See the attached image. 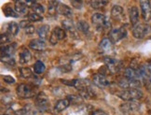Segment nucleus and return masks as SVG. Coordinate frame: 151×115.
<instances>
[{
  "mask_svg": "<svg viewBox=\"0 0 151 115\" xmlns=\"http://www.w3.org/2000/svg\"><path fill=\"white\" fill-rule=\"evenodd\" d=\"M32 9H33V11L35 13H37V14H38L40 16H42V14L45 12V9L43 7V5L38 4V3H37L36 5H35Z\"/></svg>",
  "mask_w": 151,
  "mask_h": 115,
  "instance_id": "nucleus-37",
  "label": "nucleus"
},
{
  "mask_svg": "<svg viewBox=\"0 0 151 115\" xmlns=\"http://www.w3.org/2000/svg\"><path fill=\"white\" fill-rule=\"evenodd\" d=\"M70 106V101H69L67 98H63L58 100L55 103V106H54V111L57 112H61L63 111L66 110V108Z\"/></svg>",
  "mask_w": 151,
  "mask_h": 115,
  "instance_id": "nucleus-22",
  "label": "nucleus"
},
{
  "mask_svg": "<svg viewBox=\"0 0 151 115\" xmlns=\"http://www.w3.org/2000/svg\"><path fill=\"white\" fill-rule=\"evenodd\" d=\"M150 39H151V38H150Z\"/></svg>",
  "mask_w": 151,
  "mask_h": 115,
  "instance_id": "nucleus-48",
  "label": "nucleus"
},
{
  "mask_svg": "<svg viewBox=\"0 0 151 115\" xmlns=\"http://www.w3.org/2000/svg\"><path fill=\"white\" fill-rule=\"evenodd\" d=\"M117 95L120 99L129 102V101H137L139 99H141L144 95V93L141 89H128V90H122L119 92Z\"/></svg>",
  "mask_w": 151,
  "mask_h": 115,
  "instance_id": "nucleus-2",
  "label": "nucleus"
},
{
  "mask_svg": "<svg viewBox=\"0 0 151 115\" xmlns=\"http://www.w3.org/2000/svg\"><path fill=\"white\" fill-rule=\"evenodd\" d=\"M71 5L75 9H82V7H83V2L82 1H75V0H74V1H71Z\"/></svg>",
  "mask_w": 151,
  "mask_h": 115,
  "instance_id": "nucleus-42",
  "label": "nucleus"
},
{
  "mask_svg": "<svg viewBox=\"0 0 151 115\" xmlns=\"http://www.w3.org/2000/svg\"><path fill=\"white\" fill-rule=\"evenodd\" d=\"M119 108L123 112H132L140 108V103H138L137 101H129L121 104Z\"/></svg>",
  "mask_w": 151,
  "mask_h": 115,
  "instance_id": "nucleus-14",
  "label": "nucleus"
},
{
  "mask_svg": "<svg viewBox=\"0 0 151 115\" xmlns=\"http://www.w3.org/2000/svg\"><path fill=\"white\" fill-rule=\"evenodd\" d=\"M29 48L37 51H43L47 48V44H46L45 40L41 38H35L29 42Z\"/></svg>",
  "mask_w": 151,
  "mask_h": 115,
  "instance_id": "nucleus-13",
  "label": "nucleus"
},
{
  "mask_svg": "<svg viewBox=\"0 0 151 115\" xmlns=\"http://www.w3.org/2000/svg\"><path fill=\"white\" fill-rule=\"evenodd\" d=\"M104 65H106V67H107V69L112 74L119 72L120 70L121 67H122L121 61L117 58H114V57H104Z\"/></svg>",
  "mask_w": 151,
  "mask_h": 115,
  "instance_id": "nucleus-6",
  "label": "nucleus"
},
{
  "mask_svg": "<svg viewBox=\"0 0 151 115\" xmlns=\"http://www.w3.org/2000/svg\"><path fill=\"white\" fill-rule=\"evenodd\" d=\"M0 42H1V45L4 46V44L6 45L7 43L9 42V34L8 33H2L1 36H0Z\"/></svg>",
  "mask_w": 151,
  "mask_h": 115,
  "instance_id": "nucleus-38",
  "label": "nucleus"
},
{
  "mask_svg": "<svg viewBox=\"0 0 151 115\" xmlns=\"http://www.w3.org/2000/svg\"><path fill=\"white\" fill-rule=\"evenodd\" d=\"M129 16H130V22L132 25L135 26L139 24V18H140V14H139V9L135 6H132L129 9Z\"/></svg>",
  "mask_w": 151,
  "mask_h": 115,
  "instance_id": "nucleus-17",
  "label": "nucleus"
},
{
  "mask_svg": "<svg viewBox=\"0 0 151 115\" xmlns=\"http://www.w3.org/2000/svg\"><path fill=\"white\" fill-rule=\"evenodd\" d=\"M50 27L48 25H43L40 27H38L37 30V33L39 38H41L43 40H45L46 38H47L48 36H49V34H50Z\"/></svg>",
  "mask_w": 151,
  "mask_h": 115,
  "instance_id": "nucleus-23",
  "label": "nucleus"
},
{
  "mask_svg": "<svg viewBox=\"0 0 151 115\" xmlns=\"http://www.w3.org/2000/svg\"><path fill=\"white\" fill-rule=\"evenodd\" d=\"M46 70V66L42 61H37L34 65V72L37 75H41Z\"/></svg>",
  "mask_w": 151,
  "mask_h": 115,
  "instance_id": "nucleus-27",
  "label": "nucleus"
},
{
  "mask_svg": "<svg viewBox=\"0 0 151 115\" xmlns=\"http://www.w3.org/2000/svg\"><path fill=\"white\" fill-rule=\"evenodd\" d=\"M66 98L70 101V103H75V104L81 103L83 100V97L81 95H68Z\"/></svg>",
  "mask_w": 151,
  "mask_h": 115,
  "instance_id": "nucleus-36",
  "label": "nucleus"
},
{
  "mask_svg": "<svg viewBox=\"0 0 151 115\" xmlns=\"http://www.w3.org/2000/svg\"><path fill=\"white\" fill-rule=\"evenodd\" d=\"M57 13L65 16L68 19V18H70V17L73 16V10L70 7H69V6L59 2L58 3V6H57Z\"/></svg>",
  "mask_w": 151,
  "mask_h": 115,
  "instance_id": "nucleus-16",
  "label": "nucleus"
},
{
  "mask_svg": "<svg viewBox=\"0 0 151 115\" xmlns=\"http://www.w3.org/2000/svg\"><path fill=\"white\" fill-rule=\"evenodd\" d=\"M61 82L65 85L73 86V87H75V84H76V82H77V80H61Z\"/></svg>",
  "mask_w": 151,
  "mask_h": 115,
  "instance_id": "nucleus-41",
  "label": "nucleus"
},
{
  "mask_svg": "<svg viewBox=\"0 0 151 115\" xmlns=\"http://www.w3.org/2000/svg\"><path fill=\"white\" fill-rule=\"evenodd\" d=\"M21 76L24 79H30L33 76V71L30 67H21L20 68Z\"/></svg>",
  "mask_w": 151,
  "mask_h": 115,
  "instance_id": "nucleus-32",
  "label": "nucleus"
},
{
  "mask_svg": "<svg viewBox=\"0 0 151 115\" xmlns=\"http://www.w3.org/2000/svg\"><path fill=\"white\" fill-rule=\"evenodd\" d=\"M16 48V44H9L1 47V59L7 58V57H13L14 51Z\"/></svg>",
  "mask_w": 151,
  "mask_h": 115,
  "instance_id": "nucleus-18",
  "label": "nucleus"
},
{
  "mask_svg": "<svg viewBox=\"0 0 151 115\" xmlns=\"http://www.w3.org/2000/svg\"><path fill=\"white\" fill-rule=\"evenodd\" d=\"M19 25H20V28H24V29H25L28 25H30V22L27 20H22V21H21Z\"/></svg>",
  "mask_w": 151,
  "mask_h": 115,
  "instance_id": "nucleus-44",
  "label": "nucleus"
},
{
  "mask_svg": "<svg viewBox=\"0 0 151 115\" xmlns=\"http://www.w3.org/2000/svg\"><path fill=\"white\" fill-rule=\"evenodd\" d=\"M58 1H50L49 6H48V12L49 15L54 16L57 13V6H58Z\"/></svg>",
  "mask_w": 151,
  "mask_h": 115,
  "instance_id": "nucleus-31",
  "label": "nucleus"
},
{
  "mask_svg": "<svg viewBox=\"0 0 151 115\" xmlns=\"http://www.w3.org/2000/svg\"><path fill=\"white\" fill-rule=\"evenodd\" d=\"M19 28H20V25L18 24H16L15 22H9L7 27V33L10 36L15 37L17 34L19 33Z\"/></svg>",
  "mask_w": 151,
  "mask_h": 115,
  "instance_id": "nucleus-25",
  "label": "nucleus"
},
{
  "mask_svg": "<svg viewBox=\"0 0 151 115\" xmlns=\"http://www.w3.org/2000/svg\"><path fill=\"white\" fill-rule=\"evenodd\" d=\"M51 33L54 34V36L57 38V39L59 40V41H60V40H63V38H65V37H66V32H65V30L63 29V27H60V26L54 27Z\"/></svg>",
  "mask_w": 151,
  "mask_h": 115,
  "instance_id": "nucleus-26",
  "label": "nucleus"
},
{
  "mask_svg": "<svg viewBox=\"0 0 151 115\" xmlns=\"http://www.w3.org/2000/svg\"><path fill=\"white\" fill-rule=\"evenodd\" d=\"M24 32H25L26 35H33V34L36 32V27H35L33 25H30L25 28Z\"/></svg>",
  "mask_w": 151,
  "mask_h": 115,
  "instance_id": "nucleus-39",
  "label": "nucleus"
},
{
  "mask_svg": "<svg viewBox=\"0 0 151 115\" xmlns=\"http://www.w3.org/2000/svg\"><path fill=\"white\" fill-rule=\"evenodd\" d=\"M92 25H95L98 29H110L111 22L107 17L103 13H94L91 17Z\"/></svg>",
  "mask_w": 151,
  "mask_h": 115,
  "instance_id": "nucleus-3",
  "label": "nucleus"
},
{
  "mask_svg": "<svg viewBox=\"0 0 151 115\" xmlns=\"http://www.w3.org/2000/svg\"><path fill=\"white\" fill-rule=\"evenodd\" d=\"M127 30L126 28L121 26V27H118V28H113L111 29L109 33V38L113 43H117L119 40L123 39L127 37Z\"/></svg>",
  "mask_w": 151,
  "mask_h": 115,
  "instance_id": "nucleus-7",
  "label": "nucleus"
},
{
  "mask_svg": "<svg viewBox=\"0 0 151 115\" xmlns=\"http://www.w3.org/2000/svg\"><path fill=\"white\" fill-rule=\"evenodd\" d=\"M107 1H101V0H94V1H91L90 4L91 6V8L93 9H101L104 6L107 5Z\"/></svg>",
  "mask_w": 151,
  "mask_h": 115,
  "instance_id": "nucleus-35",
  "label": "nucleus"
},
{
  "mask_svg": "<svg viewBox=\"0 0 151 115\" xmlns=\"http://www.w3.org/2000/svg\"><path fill=\"white\" fill-rule=\"evenodd\" d=\"M124 77L126 79H130V80H141V75L139 73L138 69L132 67H127L125 71H124Z\"/></svg>",
  "mask_w": 151,
  "mask_h": 115,
  "instance_id": "nucleus-19",
  "label": "nucleus"
},
{
  "mask_svg": "<svg viewBox=\"0 0 151 115\" xmlns=\"http://www.w3.org/2000/svg\"><path fill=\"white\" fill-rule=\"evenodd\" d=\"M75 88L79 92L80 95L83 98L91 99L95 96V93L93 89H92L91 83L86 80H77L75 84Z\"/></svg>",
  "mask_w": 151,
  "mask_h": 115,
  "instance_id": "nucleus-1",
  "label": "nucleus"
},
{
  "mask_svg": "<svg viewBox=\"0 0 151 115\" xmlns=\"http://www.w3.org/2000/svg\"><path fill=\"white\" fill-rule=\"evenodd\" d=\"M139 73H140L142 80H147L151 83V63L150 64H147L141 66L138 68Z\"/></svg>",
  "mask_w": 151,
  "mask_h": 115,
  "instance_id": "nucleus-15",
  "label": "nucleus"
},
{
  "mask_svg": "<svg viewBox=\"0 0 151 115\" xmlns=\"http://www.w3.org/2000/svg\"><path fill=\"white\" fill-rule=\"evenodd\" d=\"M77 28H78V31L85 34V35H87V34L90 33V25L84 20H80V21L78 22Z\"/></svg>",
  "mask_w": 151,
  "mask_h": 115,
  "instance_id": "nucleus-24",
  "label": "nucleus"
},
{
  "mask_svg": "<svg viewBox=\"0 0 151 115\" xmlns=\"http://www.w3.org/2000/svg\"><path fill=\"white\" fill-rule=\"evenodd\" d=\"M3 80L6 83H9V84H13L15 83V79L11 76H3Z\"/></svg>",
  "mask_w": 151,
  "mask_h": 115,
  "instance_id": "nucleus-40",
  "label": "nucleus"
},
{
  "mask_svg": "<svg viewBox=\"0 0 151 115\" xmlns=\"http://www.w3.org/2000/svg\"><path fill=\"white\" fill-rule=\"evenodd\" d=\"M91 115H108V114L106 112H104V111H102V110H97V111H92Z\"/></svg>",
  "mask_w": 151,
  "mask_h": 115,
  "instance_id": "nucleus-46",
  "label": "nucleus"
},
{
  "mask_svg": "<svg viewBox=\"0 0 151 115\" xmlns=\"http://www.w3.org/2000/svg\"><path fill=\"white\" fill-rule=\"evenodd\" d=\"M3 12L5 16H7V17H12V18H18L19 17V14L17 13L15 9H13L9 5L5 6L3 8Z\"/></svg>",
  "mask_w": 151,
  "mask_h": 115,
  "instance_id": "nucleus-30",
  "label": "nucleus"
},
{
  "mask_svg": "<svg viewBox=\"0 0 151 115\" xmlns=\"http://www.w3.org/2000/svg\"><path fill=\"white\" fill-rule=\"evenodd\" d=\"M92 82H93L97 87L99 88H106L107 86L110 85V82L108 80V79L106 77L102 75V74H96V75L93 76V78H92Z\"/></svg>",
  "mask_w": 151,
  "mask_h": 115,
  "instance_id": "nucleus-12",
  "label": "nucleus"
},
{
  "mask_svg": "<svg viewBox=\"0 0 151 115\" xmlns=\"http://www.w3.org/2000/svg\"><path fill=\"white\" fill-rule=\"evenodd\" d=\"M2 115H4V114H2ZM5 115H8V114H5Z\"/></svg>",
  "mask_w": 151,
  "mask_h": 115,
  "instance_id": "nucleus-47",
  "label": "nucleus"
},
{
  "mask_svg": "<svg viewBox=\"0 0 151 115\" xmlns=\"http://www.w3.org/2000/svg\"><path fill=\"white\" fill-rule=\"evenodd\" d=\"M62 26L65 30H67L69 32H74L75 33V25H74V22L71 19H65L62 21Z\"/></svg>",
  "mask_w": 151,
  "mask_h": 115,
  "instance_id": "nucleus-28",
  "label": "nucleus"
},
{
  "mask_svg": "<svg viewBox=\"0 0 151 115\" xmlns=\"http://www.w3.org/2000/svg\"><path fill=\"white\" fill-rule=\"evenodd\" d=\"M151 31V26L147 24H138L132 28V36L137 39L146 38Z\"/></svg>",
  "mask_w": 151,
  "mask_h": 115,
  "instance_id": "nucleus-4",
  "label": "nucleus"
},
{
  "mask_svg": "<svg viewBox=\"0 0 151 115\" xmlns=\"http://www.w3.org/2000/svg\"><path fill=\"white\" fill-rule=\"evenodd\" d=\"M99 48L102 53L110 54L114 50V43L110 40V38H104L101 40V42L99 44Z\"/></svg>",
  "mask_w": 151,
  "mask_h": 115,
  "instance_id": "nucleus-11",
  "label": "nucleus"
},
{
  "mask_svg": "<svg viewBox=\"0 0 151 115\" xmlns=\"http://www.w3.org/2000/svg\"><path fill=\"white\" fill-rule=\"evenodd\" d=\"M14 9L18 14H24L26 13V10H27V7L24 5V1H15Z\"/></svg>",
  "mask_w": 151,
  "mask_h": 115,
  "instance_id": "nucleus-29",
  "label": "nucleus"
},
{
  "mask_svg": "<svg viewBox=\"0 0 151 115\" xmlns=\"http://www.w3.org/2000/svg\"><path fill=\"white\" fill-rule=\"evenodd\" d=\"M111 16L115 20H121L124 16V9L119 5H114L111 9Z\"/></svg>",
  "mask_w": 151,
  "mask_h": 115,
  "instance_id": "nucleus-21",
  "label": "nucleus"
},
{
  "mask_svg": "<svg viewBox=\"0 0 151 115\" xmlns=\"http://www.w3.org/2000/svg\"><path fill=\"white\" fill-rule=\"evenodd\" d=\"M49 98L47 95L43 92H40L36 96V105L39 111H46L49 108Z\"/></svg>",
  "mask_w": 151,
  "mask_h": 115,
  "instance_id": "nucleus-9",
  "label": "nucleus"
},
{
  "mask_svg": "<svg viewBox=\"0 0 151 115\" xmlns=\"http://www.w3.org/2000/svg\"><path fill=\"white\" fill-rule=\"evenodd\" d=\"M141 14L145 22H149L151 20V4L149 1H140Z\"/></svg>",
  "mask_w": 151,
  "mask_h": 115,
  "instance_id": "nucleus-10",
  "label": "nucleus"
},
{
  "mask_svg": "<svg viewBox=\"0 0 151 115\" xmlns=\"http://www.w3.org/2000/svg\"><path fill=\"white\" fill-rule=\"evenodd\" d=\"M16 93L17 95L21 97V98H31L36 95L35 89H33V87H31L30 85H27L25 83H21L17 86Z\"/></svg>",
  "mask_w": 151,
  "mask_h": 115,
  "instance_id": "nucleus-5",
  "label": "nucleus"
},
{
  "mask_svg": "<svg viewBox=\"0 0 151 115\" xmlns=\"http://www.w3.org/2000/svg\"><path fill=\"white\" fill-rule=\"evenodd\" d=\"M37 114V111L33 106L29 105V106H25L24 108L22 110V115H36Z\"/></svg>",
  "mask_w": 151,
  "mask_h": 115,
  "instance_id": "nucleus-33",
  "label": "nucleus"
},
{
  "mask_svg": "<svg viewBox=\"0 0 151 115\" xmlns=\"http://www.w3.org/2000/svg\"><path fill=\"white\" fill-rule=\"evenodd\" d=\"M27 18H28V21L29 22H37L43 21V17L42 16H40V15L35 13V12L29 13L27 15Z\"/></svg>",
  "mask_w": 151,
  "mask_h": 115,
  "instance_id": "nucleus-34",
  "label": "nucleus"
},
{
  "mask_svg": "<svg viewBox=\"0 0 151 115\" xmlns=\"http://www.w3.org/2000/svg\"><path fill=\"white\" fill-rule=\"evenodd\" d=\"M32 59V54L30 51L26 48H22V50L19 53V63L22 65L28 64Z\"/></svg>",
  "mask_w": 151,
  "mask_h": 115,
  "instance_id": "nucleus-20",
  "label": "nucleus"
},
{
  "mask_svg": "<svg viewBox=\"0 0 151 115\" xmlns=\"http://www.w3.org/2000/svg\"><path fill=\"white\" fill-rule=\"evenodd\" d=\"M119 86L123 90L128 89H139L141 87V82L140 80H130V79H121L119 80Z\"/></svg>",
  "mask_w": 151,
  "mask_h": 115,
  "instance_id": "nucleus-8",
  "label": "nucleus"
},
{
  "mask_svg": "<svg viewBox=\"0 0 151 115\" xmlns=\"http://www.w3.org/2000/svg\"><path fill=\"white\" fill-rule=\"evenodd\" d=\"M58 41H59V40L57 39V38L54 36V34H50V43L51 44V45H56L57 43H58Z\"/></svg>",
  "mask_w": 151,
  "mask_h": 115,
  "instance_id": "nucleus-43",
  "label": "nucleus"
},
{
  "mask_svg": "<svg viewBox=\"0 0 151 115\" xmlns=\"http://www.w3.org/2000/svg\"><path fill=\"white\" fill-rule=\"evenodd\" d=\"M24 5L26 6L27 8H32L33 9V7L35 5H36L37 2V1H31V0H28V1H24Z\"/></svg>",
  "mask_w": 151,
  "mask_h": 115,
  "instance_id": "nucleus-45",
  "label": "nucleus"
}]
</instances>
